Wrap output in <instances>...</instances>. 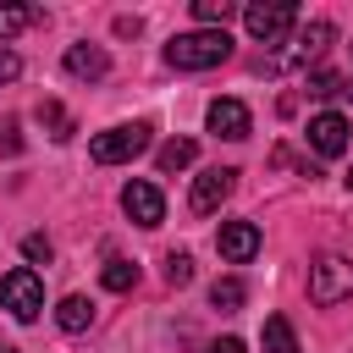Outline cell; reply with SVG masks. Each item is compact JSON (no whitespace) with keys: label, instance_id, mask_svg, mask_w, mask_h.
Instances as JSON below:
<instances>
[{"label":"cell","instance_id":"18","mask_svg":"<svg viewBox=\"0 0 353 353\" xmlns=\"http://www.w3.org/2000/svg\"><path fill=\"white\" fill-rule=\"evenodd\" d=\"M99 281H105L110 292H132V287H138V265H132V259H110V265L99 270Z\"/></svg>","mask_w":353,"mask_h":353},{"label":"cell","instance_id":"27","mask_svg":"<svg viewBox=\"0 0 353 353\" xmlns=\"http://www.w3.org/2000/svg\"><path fill=\"white\" fill-rule=\"evenodd\" d=\"M0 353H17V347H11V342H0Z\"/></svg>","mask_w":353,"mask_h":353},{"label":"cell","instance_id":"9","mask_svg":"<svg viewBox=\"0 0 353 353\" xmlns=\"http://www.w3.org/2000/svg\"><path fill=\"white\" fill-rule=\"evenodd\" d=\"M121 210L138 221V226H160L165 221V193L154 182H127L121 188Z\"/></svg>","mask_w":353,"mask_h":353},{"label":"cell","instance_id":"16","mask_svg":"<svg viewBox=\"0 0 353 353\" xmlns=\"http://www.w3.org/2000/svg\"><path fill=\"white\" fill-rule=\"evenodd\" d=\"M243 298H248V287H243L237 276H221V281L210 287V303H215L221 314H237V309H243Z\"/></svg>","mask_w":353,"mask_h":353},{"label":"cell","instance_id":"8","mask_svg":"<svg viewBox=\"0 0 353 353\" xmlns=\"http://www.w3.org/2000/svg\"><path fill=\"white\" fill-rule=\"evenodd\" d=\"M347 116L342 110H320V116H309V143H314V154L320 160H336V154H347Z\"/></svg>","mask_w":353,"mask_h":353},{"label":"cell","instance_id":"10","mask_svg":"<svg viewBox=\"0 0 353 353\" xmlns=\"http://www.w3.org/2000/svg\"><path fill=\"white\" fill-rule=\"evenodd\" d=\"M215 248H221V259H232V265H248V259L259 254V226H254V221H221V232H215Z\"/></svg>","mask_w":353,"mask_h":353},{"label":"cell","instance_id":"24","mask_svg":"<svg viewBox=\"0 0 353 353\" xmlns=\"http://www.w3.org/2000/svg\"><path fill=\"white\" fill-rule=\"evenodd\" d=\"M22 149V138H17V116H6L0 121V154H17Z\"/></svg>","mask_w":353,"mask_h":353},{"label":"cell","instance_id":"13","mask_svg":"<svg viewBox=\"0 0 353 353\" xmlns=\"http://www.w3.org/2000/svg\"><path fill=\"white\" fill-rule=\"evenodd\" d=\"M55 320H61V331H88V320H94V303H88L83 292H66V298L55 303Z\"/></svg>","mask_w":353,"mask_h":353},{"label":"cell","instance_id":"6","mask_svg":"<svg viewBox=\"0 0 353 353\" xmlns=\"http://www.w3.org/2000/svg\"><path fill=\"white\" fill-rule=\"evenodd\" d=\"M331 39H336V28H331V22H309V28H298V33L287 39V50H281V55H270V72H287V66H309V61H320Z\"/></svg>","mask_w":353,"mask_h":353},{"label":"cell","instance_id":"2","mask_svg":"<svg viewBox=\"0 0 353 353\" xmlns=\"http://www.w3.org/2000/svg\"><path fill=\"white\" fill-rule=\"evenodd\" d=\"M149 149V121H121V127H105L88 138V154L99 165H121V160H138Z\"/></svg>","mask_w":353,"mask_h":353},{"label":"cell","instance_id":"15","mask_svg":"<svg viewBox=\"0 0 353 353\" xmlns=\"http://www.w3.org/2000/svg\"><path fill=\"white\" fill-rule=\"evenodd\" d=\"M154 160H160V171H165V176H171V171H188V165L199 160V143H193V138H171V143H160V154H154Z\"/></svg>","mask_w":353,"mask_h":353},{"label":"cell","instance_id":"14","mask_svg":"<svg viewBox=\"0 0 353 353\" xmlns=\"http://www.w3.org/2000/svg\"><path fill=\"white\" fill-rule=\"evenodd\" d=\"M259 342H265V353H303L298 336H292V320H287V314H270L265 331H259Z\"/></svg>","mask_w":353,"mask_h":353},{"label":"cell","instance_id":"5","mask_svg":"<svg viewBox=\"0 0 353 353\" xmlns=\"http://www.w3.org/2000/svg\"><path fill=\"white\" fill-rule=\"evenodd\" d=\"M243 28H248L254 39H265V44H276V39H287V33L298 28V6H292V0H259V6L243 11Z\"/></svg>","mask_w":353,"mask_h":353},{"label":"cell","instance_id":"1","mask_svg":"<svg viewBox=\"0 0 353 353\" xmlns=\"http://www.w3.org/2000/svg\"><path fill=\"white\" fill-rule=\"evenodd\" d=\"M226 55H232L226 28H193V33H176V39L165 44V61H171L176 72H210V66H221Z\"/></svg>","mask_w":353,"mask_h":353},{"label":"cell","instance_id":"28","mask_svg":"<svg viewBox=\"0 0 353 353\" xmlns=\"http://www.w3.org/2000/svg\"><path fill=\"white\" fill-rule=\"evenodd\" d=\"M347 188H353V171H347Z\"/></svg>","mask_w":353,"mask_h":353},{"label":"cell","instance_id":"11","mask_svg":"<svg viewBox=\"0 0 353 353\" xmlns=\"http://www.w3.org/2000/svg\"><path fill=\"white\" fill-rule=\"evenodd\" d=\"M204 121H210V132H215V138H232V143L254 132V116H248V105H243V99H215Z\"/></svg>","mask_w":353,"mask_h":353},{"label":"cell","instance_id":"17","mask_svg":"<svg viewBox=\"0 0 353 353\" xmlns=\"http://www.w3.org/2000/svg\"><path fill=\"white\" fill-rule=\"evenodd\" d=\"M33 22H39V6H0V44L17 39V33L33 28Z\"/></svg>","mask_w":353,"mask_h":353},{"label":"cell","instance_id":"20","mask_svg":"<svg viewBox=\"0 0 353 353\" xmlns=\"http://www.w3.org/2000/svg\"><path fill=\"white\" fill-rule=\"evenodd\" d=\"M303 83H309V94H314V99H331V94H347V83H342L336 72H320V66H314V72H309Z\"/></svg>","mask_w":353,"mask_h":353},{"label":"cell","instance_id":"22","mask_svg":"<svg viewBox=\"0 0 353 353\" xmlns=\"http://www.w3.org/2000/svg\"><path fill=\"white\" fill-rule=\"evenodd\" d=\"M165 281H171V287H188V281H193V259H188L182 248L165 254Z\"/></svg>","mask_w":353,"mask_h":353},{"label":"cell","instance_id":"3","mask_svg":"<svg viewBox=\"0 0 353 353\" xmlns=\"http://www.w3.org/2000/svg\"><path fill=\"white\" fill-rule=\"evenodd\" d=\"M309 298H314L320 309H331V303L353 298V259H342V254L314 259V265H309Z\"/></svg>","mask_w":353,"mask_h":353},{"label":"cell","instance_id":"4","mask_svg":"<svg viewBox=\"0 0 353 353\" xmlns=\"http://www.w3.org/2000/svg\"><path fill=\"white\" fill-rule=\"evenodd\" d=\"M0 309H11L17 320H39V309H44V281H39L28 265L6 270V276H0Z\"/></svg>","mask_w":353,"mask_h":353},{"label":"cell","instance_id":"12","mask_svg":"<svg viewBox=\"0 0 353 353\" xmlns=\"http://www.w3.org/2000/svg\"><path fill=\"white\" fill-rule=\"evenodd\" d=\"M110 72V55L99 44H72L66 50V77H105Z\"/></svg>","mask_w":353,"mask_h":353},{"label":"cell","instance_id":"7","mask_svg":"<svg viewBox=\"0 0 353 353\" xmlns=\"http://www.w3.org/2000/svg\"><path fill=\"white\" fill-rule=\"evenodd\" d=\"M232 188H237V171H232V165H210V171H199V176H193V193H188L193 215H215V210L232 199Z\"/></svg>","mask_w":353,"mask_h":353},{"label":"cell","instance_id":"26","mask_svg":"<svg viewBox=\"0 0 353 353\" xmlns=\"http://www.w3.org/2000/svg\"><path fill=\"white\" fill-rule=\"evenodd\" d=\"M210 353H248V347H243V342H237V336H221V342H215V347H210Z\"/></svg>","mask_w":353,"mask_h":353},{"label":"cell","instance_id":"19","mask_svg":"<svg viewBox=\"0 0 353 353\" xmlns=\"http://www.w3.org/2000/svg\"><path fill=\"white\" fill-rule=\"evenodd\" d=\"M237 6L232 0H193V17H199V28H226V17H232Z\"/></svg>","mask_w":353,"mask_h":353},{"label":"cell","instance_id":"23","mask_svg":"<svg viewBox=\"0 0 353 353\" xmlns=\"http://www.w3.org/2000/svg\"><path fill=\"white\" fill-rule=\"evenodd\" d=\"M22 254H28L33 265H50V254H55V248H50V237H44V232H28V237H22Z\"/></svg>","mask_w":353,"mask_h":353},{"label":"cell","instance_id":"21","mask_svg":"<svg viewBox=\"0 0 353 353\" xmlns=\"http://www.w3.org/2000/svg\"><path fill=\"white\" fill-rule=\"evenodd\" d=\"M39 121L50 127V138H72V116H66L55 99H44V105H39Z\"/></svg>","mask_w":353,"mask_h":353},{"label":"cell","instance_id":"25","mask_svg":"<svg viewBox=\"0 0 353 353\" xmlns=\"http://www.w3.org/2000/svg\"><path fill=\"white\" fill-rule=\"evenodd\" d=\"M17 72H22V61H17V55H11V50H0V83H11V77H17Z\"/></svg>","mask_w":353,"mask_h":353}]
</instances>
